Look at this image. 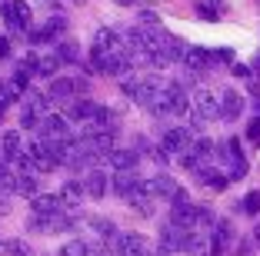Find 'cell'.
Returning <instances> with one entry per match:
<instances>
[{"instance_id":"1","label":"cell","mask_w":260,"mask_h":256,"mask_svg":"<svg viewBox=\"0 0 260 256\" xmlns=\"http://www.w3.org/2000/svg\"><path fill=\"white\" fill-rule=\"evenodd\" d=\"M187 110H190L187 90L177 80H164V87L157 90V97H153V103H150V113H157V117H180V113H187Z\"/></svg>"},{"instance_id":"2","label":"cell","mask_w":260,"mask_h":256,"mask_svg":"<svg viewBox=\"0 0 260 256\" xmlns=\"http://www.w3.org/2000/svg\"><path fill=\"white\" fill-rule=\"evenodd\" d=\"M170 223L180 226V230H193V226H200V223H214V216H210V210H204V206L187 200V203L170 206Z\"/></svg>"},{"instance_id":"3","label":"cell","mask_w":260,"mask_h":256,"mask_svg":"<svg viewBox=\"0 0 260 256\" xmlns=\"http://www.w3.org/2000/svg\"><path fill=\"white\" fill-rule=\"evenodd\" d=\"M190 106H193V130H204L207 123L217 120V93H214V90L200 87V90L193 93Z\"/></svg>"},{"instance_id":"4","label":"cell","mask_w":260,"mask_h":256,"mask_svg":"<svg viewBox=\"0 0 260 256\" xmlns=\"http://www.w3.org/2000/svg\"><path fill=\"white\" fill-rule=\"evenodd\" d=\"M0 17H4V23H7L14 33L30 30V7H27V0H4Z\"/></svg>"},{"instance_id":"5","label":"cell","mask_w":260,"mask_h":256,"mask_svg":"<svg viewBox=\"0 0 260 256\" xmlns=\"http://www.w3.org/2000/svg\"><path fill=\"white\" fill-rule=\"evenodd\" d=\"M214 140H207V136H200V140H190V147H187L184 153H180V163L187 166V170H197V166H207L210 160H214Z\"/></svg>"},{"instance_id":"6","label":"cell","mask_w":260,"mask_h":256,"mask_svg":"<svg viewBox=\"0 0 260 256\" xmlns=\"http://www.w3.org/2000/svg\"><path fill=\"white\" fill-rule=\"evenodd\" d=\"M40 140H50V143H60V140H70V123L67 117H57V113H44L37 123Z\"/></svg>"},{"instance_id":"7","label":"cell","mask_w":260,"mask_h":256,"mask_svg":"<svg viewBox=\"0 0 260 256\" xmlns=\"http://www.w3.org/2000/svg\"><path fill=\"white\" fill-rule=\"evenodd\" d=\"M240 113H244V97L234 87L217 93V120H237Z\"/></svg>"},{"instance_id":"8","label":"cell","mask_w":260,"mask_h":256,"mask_svg":"<svg viewBox=\"0 0 260 256\" xmlns=\"http://www.w3.org/2000/svg\"><path fill=\"white\" fill-rule=\"evenodd\" d=\"M140 190H144L150 200H170L180 187H177V180L170 173H157V176H150V180L140 183Z\"/></svg>"},{"instance_id":"9","label":"cell","mask_w":260,"mask_h":256,"mask_svg":"<svg viewBox=\"0 0 260 256\" xmlns=\"http://www.w3.org/2000/svg\"><path fill=\"white\" fill-rule=\"evenodd\" d=\"M190 140H193V133H190L187 127H170V130H164L160 150L167 153V157H180V153L190 147Z\"/></svg>"},{"instance_id":"10","label":"cell","mask_w":260,"mask_h":256,"mask_svg":"<svg viewBox=\"0 0 260 256\" xmlns=\"http://www.w3.org/2000/svg\"><path fill=\"white\" fill-rule=\"evenodd\" d=\"M90 53H100V57H110V53H123V37L110 27H100L93 33V50Z\"/></svg>"},{"instance_id":"11","label":"cell","mask_w":260,"mask_h":256,"mask_svg":"<svg viewBox=\"0 0 260 256\" xmlns=\"http://www.w3.org/2000/svg\"><path fill=\"white\" fill-rule=\"evenodd\" d=\"M190 230H180V226L167 223L160 230V256H174V253H184V243Z\"/></svg>"},{"instance_id":"12","label":"cell","mask_w":260,"mask_h":256,"mask_svg":"<svg viewBox=\"0 0 260 256\" xmlns=\"http://www.w3.org/2000/svg\"><path fill=\"white\" fill-rule=\"evenodd\" d=\"M140 183H144V176H140L137 170H120V173H114V176H110V183H107V187L114 190V193L120 196V200H127L130 193H137V190H140Z\"/></svg>"},{"instance_id":"13","label":"cell","mask_w":260,"mask_h":256,"mask_svg":"<svg viewBox=\"0 0 260 256\" xmlns=\"http://www.w3.org/2000/svg\"><path fill=\"white\" fill-rule=\"evenodd\" d=\"M130 70H134V60H130L127 53H110V57H104V70L100 74L114 77V80H127Z\"/></svg>"},{"instance_id":"14","label":"cell","mask_w":260,"mask_h":256,"mask_svg":"<svg viewBox=\"0 0 260 256\" xmlns=\"http://www.w3.org/2000/svg\"><path fill=\"white\" fill-rule=\"evenodd\" d=\"M30 210L34 216H54V213H63V200L60 193H37L30 196Z\"/></svg>"},{"instance_id":"15","label":"cell","mask_w":260,"mask_h":256,"mask_svg":"<svg viewBox=\"0 0 260 256\" xmlns=\"http://www.w3.org/2000/svg\"><path fill=\"white\" fill-rule=\"evenodd\" d=\"M180 63H184V70H187V74L200 77L207 67H210V50H204V47H187V50H184V57H180Z\"/></svg>"},{"instance_id":"16","label":"cell","mask_w":260,"mask_h":256,"mask_svg":"<svg viewBox=\"0 0 260 256\" xmlns=\"http://www.w3.org/2000/svg\"><path fill=\"white\" fill-rule=\"evenodd\" d=\"M230 240H234V226H230L227 220H217L214 230H210V256H223V249L230 246Z\"/></svg>"},{"instance_id":"17","label":"cell","mask_w":260,"mask_h":256,"mask_svg":"<svg viewBox=\"0 0 260 256\" xmlns=\"http://www.w3.org/2000/svg\"><path fill=\"white\" fill-rule=\"evenodd\" d=\"M74 93H80L77 90V77H54L50 80V87H47V100H74Z\"/></svg>"},{"instance_id":"18","label":"cell","mask_w":260,"mask_h":256,"mask_svg":"<svg viewBox=\"0 0 260 256\" xmlns=\"http://www.w3.org/2000/svg\"><path fill=\"white\" fill-rule=\"evenodd\" d=\"M80 187H84V196L100 200V196L107 193V173H104V170H87L84 180H80Z\"/></svg>"},{"instance_id":"19","label":"cell","mask_w":260,"mask_h":256,"mask_svg":"<svg viewBox=\"0 0 260 256\" xmlns=\"http://www.w3.org/2000/svg\"><path fill=\"white\" fill-rule=\"evenodd\" d=\"M104 160H107V163L114 166L117 173H120V170H137V163H140V153H137V150H123V147L117 150V147H114V150H110Z\"/></svg>"},{"instance_id":"20","label":"cell","mask_w":260,"mask_h":256,"mask_svg":"<svg viewBox=\"0 0 260 256\" xmlns=\"http://www.w3.org/2000/svg\"><path fill=\"white\" fill-rule=\"evenodd\" d=\"M193 180L200 183V187H210V190H223L227 187V173H223V170H214V166H197V170H193Z\"/></svg>"},{"instance_id":"21","label":"cell","mask_w":260,"mask_h":256,"mask_svg":"<svg viewBox=\"0 0 260 256\" xmlns=\"http://www.w3.org/2000/svg\"><path fill=\"white\" fill-rule=\"evenodd\" d=\"M93 113H97V103H93V100H70L67 120H74V123H90Z\"/></svg>"},{"instance_id":"22","label":"cell","mask_w":260,"mask_h":256,"mask_svg":"<svg viewBox=\"0 0 260 256\" xmlns=\"http://www.w3.org/2000/svg\"><path fill=\"white\" fill-rule=\"evenodd\" d=\"M57 70H60V57H57V53H40L37 63H34V77H47V80H54Z\"/></svg>"},{"instance_id":"23","label":"cell","mask_w":260,"mask_h":256,"mask_svg":"<svg viewBox=\"0 0 260 256\" xmlns=\"http://www.w3.org/2000/svg\"><path fill=\"white\" fill-rule=\"evenodd\" d=\"M0 153H4V160H17L23 153L20 133H17V130H4V133H0Z\"/></svg>"},{"instance_id":"24","label":"cell","mask_w":260,"mask_h":256,"mask_svg":"<svg viewBox=\"0 0 260 256\" xmlns=\"http://www.w3.org/2000/svg\"><path fill=\"white\" fill-rule=\"evenodd\" d=\"M184 253H190V256H210V236L190 230V233H187V243H184Z\"/></svg>"},{"instance_id":"25","label":"cell","mask_w":260,"mask_h":256,"mask_svg":"<svg viewBox=\"0 0 260 256\" xmlns=\"http://www.w3.org/2000/svg\"><path fill=\"white\" fill-rule=\"evenodd\" d=\"M60 200H63V210H74V206H80V200H84V187H80V180H67V183H63Z\"/></svg>"},{"instance_id":"26","label":"cell","mask_w":260,"mask_h":256,"mask_svg":"<svg viewBox=\"0 0 260 256\" xmlns=\"http://www.w3.org/2000/svg\"><path fill=\"white\" fill-rule=\"evenodd\" d=\"M220 10H223V0H197V17L207 23L220 20Z\"/></svg>"},{"instance_id":"27","label":"cell","mask_w":260,"mask_h":256,"mask_svg":"<svg viewBox=\"0 0 260 256\" xmlns=\"http://www.w3.org/2000/svg\"><path fill=\"white\" fill-rule=\"evenodd\" d=\"M14 193H20V196H37V176H34V173H17L14 176Z\"/></svg>"},{"instance_id":"28","label":"cell","mask_w":260,"mask_h":256,"mask_svg":"<svg viewBox=\"0 0 260 256\" xmlns=\"http://www.w3.org/2000/svg\"><path fill=\"white\" fill-rule=\"evenodd\" d=\"M127 203L134 206V210H137L140 216H153V200L144 193V190H137V193H130V196H127Z\"/></svg>"},{"instance_id":"29","label":"cell","mask_w":260,"mask_h":256,"mask_svg":"<svg viewBox=\"0 0 260 256\" xmlns=\"http://www.w3.org/2000/svg\"><path fill=\"white\" fill-rule=\"evenodd\" d=\"M0 253L4 256H34V246L27 240H4Z\"/></svg>"},{"instance_id":"30","label":"cell","mask_w":260,"mask_h":256,"mask_svg":"<svg viewBox=\"0 0 260 256\" xmlns=\"http://www.w3.org/2000/svg\"><path fill=\"white\" fill-rule=\"evenodd\" d=\"M57 57H60V63L63 60L67 63H80V50H77L74 40H60V44H57Z\"/></svg>"},{"instance_id":"31","label":"cell","mask_w":260,"mask_h":256,"mask_svg":"<svg viewBox=\"0 0 260 256\" xmlns=\"http://www.w3.org/2000/svg\"><path fill=\"white\" fill-rule=\"evenodd\" d=\"M57 256H90V243H84V240H70V243H63V246L57 249Z\"/></svg>"},{"instance_id":"32","label":"cell","mask_w":260,"mask_h":256,"mask_svg":"<svg viewBox=\"0 0 260 256\" xmlns=\"http://www.w3.org/2000/svg\"><path fill=\"white\" fill-rule=\"evenodd\" d=\"M47 37L54 40V37H63V30H67V17H60V14H50V20H47Z\"/></svg>"},{"instance_id":"33","label":"cell","mask_w":260,"mask_h":256,"mask_svg":"<svg viewBox=\"0 0 260 256\" xmlns=\"http://www.w3.org/2000/svg\"><path fill=\"white\" fill-rule=\"evenodd\" d=\"M90 226L97 230V236H104V240H110V243H114V236H117V226L110 223V220H100V216H93V220H90Z\"/></svg>"},{"instance_id":"34","label":"cell","mask_w":260,"mask_h":256,"mask_svg":"<svg viewBox=\"0 0 260 256\" xmlns=\"http://www.w3.org/2000/svg\"><path fill=\"white\" fill-rule=\"evenodd\" d=\"M240 210H244L247 216H257V213H260V193H257V190H250V193L240 200Z\"/></svg>"},{"instance_id":"35","label":"cell","mask_w":260,"mask_h":256,"mask_svg":"<svg viewBox=\"0 0 260 256\" xmlns=\"http://www.w3.org/2000/svg\"><path fill=\"white\" fill-rule=\"evenodd\" d=\"M37 123H40V117L34 110H27V106H23V110H20V127L23 130H37Z\"/></svg>"},{"instance_id":"36","label":"cell","mask_w":260,"mask_h":256,"mask_svg":"<svg viewBox=\"0 0 260 256\" xmlns=\"http://www.w3.org/2000/svg\"><path fill=\"white\" fill-rule=\"evenodd\" d=\"M140 27H160V14L157 10H140Z\"/></svg>"},{"instance_id":"37","label":"cell","mask_w":260,"mask_h":256,"mask_svg":"<svg viewBox=\"0 0 260 256\" xmlns=\"http://www.w3.org/2000/svg\"><path fill=\"white\" fill-rule=\"evenodd\" d=\"M210 63H234V50H230V47L214 50V53H210Z\"/></svg>"},{"instance_id":"38","label":"cell","mask_w":260,"mask_h":256,"mask_svg":"<svg viewBox=\"0 0 260 256\" xmlns=\"http://www.w3.org/2000/svg\"><path fill=\"white\" fill-rule=\"evenodd\" d=\"M247 136H250V140H260V113L250 117V123H247Z\"/></svg>"},{"instance_id":"39","label":"cell","mask_w":260,"mask_h":256,"mask_svg":"<svg viewBox=\"0 0 260 256\" xmlns=\"http://www.w3.org/2000/svg\"><path fill=\"white\" fill-rule=\"evenodd\" d=\"M10 53H14V47H10V37H0V60H7Z\"/></svg>"},{"instance_id":"40","label":"cell","mask_w":260,"mask_h":256,"mask_svg":"<svg viewBox=\"0 0 260 256\" xmlns=\"http://www.w3.org/2000/svg\"><path fill=\"white\" fill-rule=\"evenodd\" d=\"M230 70H234L237 77H247V80H250V67H247V63H234Z\"/></svg>"},{"instance_id":"41","label":"cell","mask_w":260,"mask_h":256,"mask_svg":"<svg viewBox=\"0 0 260 256\" xmlns=\"http://www.w3.org/2000/svg\"><path fill=\"white\" fill-rule=\"evenodd\" d=\"M250 243H253V246H257V249H260V223H257V226H253V233H250Z\"/></svg>"},{"instance_id":"42","label":"cell","mask_w":260,"mask_h":256,"mask_svg":"<svg viewBox=\"0 0 260 256\" xmlns=\"http://www.w3.org/2000/svg\"><path fill=\"white\" fill-rule=\"evenodd\" d=\"M250 74L260 77V53H253V63H250Z\"/></svg>"},{"instance_id":"43","label":"cell","mask_w":260,"mask_h":256,"mask_svg":"<svg viewBox=\"0 0 260 256\" xmlns=\"http://www.w3.org/2000/svg\"><path fill=\"white\" fill-rule=\"evenodd\" d=\"M117 4H120V7H137L140 0H117Z\"/></svg>"},{"instance_id":"44","label":"cell","mask_w":260,"mask_h":256,"mask_svg":"<svg viewBox=\"0 0 260 256\" xmlns=\"http://www.w3.org/2000/svg\"><path fill=\"white\" fill-rule=\"evenodd\" d=\"M40 4H47V7L54 10V7H57V4H60V0H40Z\"/></svg>"},{"instance_id":"45","label":"cell","mask_w":260,"mask_h":256,"mask_svg":"<svg viewBox=\"0 0 260 256\" xmlns=\"http://www.w3.org/2000/svg\"><path fill=\"white\" fill-rule=\"evenodd\" d=\"M70 4H84V0H70Z\"/></svg>"},{"instance_id":"46","label":"cell","mask_w":260,"mask_h":256,"mask_svg":"<svg viewBox=\"0 0 260 256\" xmlns=\"http://www.w3.org/2000/svg\"><path fill=\"white\" fill-rule=\"evenodd\" d=\"M0 246H4V240H0Z\"/></svg>"}]
</instances>
